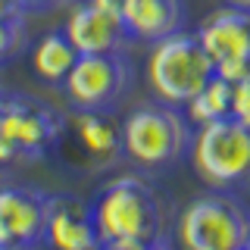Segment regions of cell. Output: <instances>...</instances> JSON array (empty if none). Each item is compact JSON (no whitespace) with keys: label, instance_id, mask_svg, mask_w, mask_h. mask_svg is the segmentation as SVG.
<instances>
[{"label":"cell","instance_id":"52a82bcc","mask_svg":"<svg viewBox=\"0 0 250 250\" xmlns=\"http://www.w3.org/2000/svg\"><path fill=\"white\" fill-rule=\"evenodd\" d=\"M131 62L125 53H84L62 82L66 100L75 113H109L131 88Z\"/></svg>","mask_w":250,"mask_h":250},{"label":"cell","instance_id":"2e32d148","mask_svg":"<svg viewBox=\"0 0 250 250\" xmlns=\"http://www.w3.org/2000/svg\"><path fill=\"white\" fill-rule=\"evenodd\" d=\"M25 41H28L25 13L13 16V19H0V66L19 57L25 50Z\"/></svg>","mask_w":250,"mask_h":250},{"label":"cell","instance_id":"ac0fdd59","mask_svg":"<svg viewBox=\"0 0 250 250\" xmlns=\"http://www.w3.org/2000/svg\"><path fill=\"white\" fill-rule=\"evenodd\" d=\"M100 250H169V241L163 234V238H150V241H119V244H106Z\"/></svg>","mask_w":250,"mask_h":250},{"label":"cell","instance_id":"30bf717a","mask_svg":"<svg viewBox=\"0 0 250 250\" xmlns=\"http://www.w3.org/2000/svg\"><path fill=\"white\" fill-rule=\"evenodd\" d=\"M44 244L50 250H100L91 203L75 194H50Z\"/></svg>","mask_w":250,"mask_h":250},{"label":"cell","instance_id":"7a4b0ae2","mask_svg":"<svg viewBox=\"0 0 250 250\" xmlns=\"http://www.w3.org/2000/svg\"><path fill=\"white\" fill-rule=\"evenodd\" d=\"M122 156L141 172H169L188 156L191 122L178 106L141 104L122 119Z\"/></svg>","mask_w":250,"mask_h":250},{"label":"cell","instance_id":"603a6c76","mask_svg":"<svg viewBox=\"0 0 250 250\" xmlns=\"http://www.w3.org/2000/svg\"><path fill=\"white\" fill-rule=\"evenodd\" d=\"M119 3H125V0H119Z\"/></svg>","mask_w":250,"mask_h":250},{"label":"cell","instance_id":"277c9868","mask_svg":"<svg viewBox=\"0 0 250 250\" xmlns=\"http://www.w3.org/2000/svg\"><path fill=\"white\" fill-rule=\"evenodd\" d=\"M247 238L250 207L231 191L194 197L175 222V241L182 250H244Z\"/></svg>","mask_w":250,"mask_h":250},{"label":"cell","instance_id":"7c38bea8","mask_svg":"<svg viewBox=\"0 0 250 250\" xmlns=\"http://www.w3.org/2000/svg\"><path fill=\"white\" fill-rule=\"evenodd\" d=\"M119 19L131 41L156 44L163 38L182 31L185 3L182 0H125L119 10Z\"/></svg>","mask_w":250,"mask_h":250},{"label":"cell","instance_id":"8992f818","mask_svg":"<svg viewBox=\"0 0 250 250\" xmlns=\"http://www.w3.org/2000/svg\"><path fill=\"white\" fill-rule=\"evenodd\" d=\"M216 75L213 60L191 31H175L153 44L147 57V84L160 104L182 109Z\"/></svg>","mask_w":250,"mask_h":250},{"label":"cell","instance_id":"44dd1931","mask_svg":"<svg viewBox=\"0 0 250 250\" xmlns=\"http://www.w3.org/2000/svg\"><path fill=\"white\" fill-rule=\"evenodd\" d=\"M229 6H238V10H247L250 13V0H225Z\"/></svg>","mask_w":250,"mask_h":250},{"label":"cell","instance_id":"5bb4252c","mask_svg":"<svg viewBox=\"0 0 250 250\" xmlns=\"http://www.w3.org/2000/svg\"><path fill=\"white\" fill-rule=\"evenodd\" d=\"M72 131L91 160L109 163L122 156V131L116 128L113 119H106V113H75Z\"/></svg>","mask_w":250,"mask_h":250},{"label":"cell","instance_id":"6da1fadb","mask_svg":"<svg viewBox=\"0 0 250 250\" xmlns=\"http://www.w3.org/2000/svg\"><path fill=\"white\" fill-rule=\"evenodd\" d=\"M100 247L119 241H150L166 234V213L153 185L138 172H122L100 185L91 203Z\"/></svg>","mask_w":250,"mask_h":250},{"label":"cell","instance_id":"4fadbf2b","mask_svg":"<svg viewBox=\"0 0 250 250\" xmlns=\"http://www.w3.org/2000/svg\"><path fill=\"white\" fill-rule=\"evenodd\" d=\"M78 53L75 47L69 44L66 31H47L35 41L31 47V72L41 78L44 84H62L66 82V75L72 72Z\"/></svg>","mask_w":250,"mask_h":250},{"label":"cell","instance_id":"3957f363","mask_svg":"<svg viewBox=\"0 0 250 250\" xmlns=\"http://www.w3.org/2000/svg\"><path fill=\"white\" fill-rule=\"evenodd\" d=\"M66 116L41 97L0 91V166L19 160H44L57 150Z\"/></svg>","mask_w":250,"mask_h":250},{"label":"cell","instance_id":"9a60e30c","mask_svg":"<svg viewBox=\"0 0 250 250\" xmlns=\"http://www.w3.org/2000/svg\"><path fill=\"white\" fill-rule=\"evenodd\" d=\"M185 116H188V122H191L194 128L231 116V82L213 75L207 84H203V91L194 94V97L185 104Z\"/></svg>","mask_w":250,"mask_h":250},{"label":"cell","instance_id":"7402d4cb","mask_svg":"<svg viewBox=\"0 0 250 250\" xmlns=\"http://www.w3.org/2000/svg\"><path fill=\"white\" fill-rule=\"evenodd\" d=\"M244 250H250V238H247V244H244Z\"/></svg>","mask_w":250,"mask_h":250},{"label":"cell","instance_id":"9c48e42d","mask_svg":"<svg viewBox=\"0 0 250 250\" xmlns=\"http://www.w3.org/2000/svg\"><path fill=\"white\" fill-rule=\"evenodd\" d=\"M50 194L28 185L0 188V250H35L44 244Z\"/></svg>","mask_w":250,"mask_h":250},{"label":"cell","instance_id":"d6986e66","mask_svg":"<svg viewBox=\"0 0 250 250\" xmlns=\"http://www.w3.org/2000/svg\"><path fill=\"white\" fill-rule=\"evenodd\" d=\"M25 6L19 0H0V19H13V16H22Z\"/></svg>","mask_w":250,"mask_h":250},{"label":"cell","instance_id":"5b68a950","mask_svg":"<svg viewBox=\"0 0 250 250\" xmlns=\"http://www.w3.org/2000/svg\"><path fill=\"white\" fill-rule=\"evenodd\" d=\"M188 156L194 175L213 191H238L250 185V128L231 116L194 128Z\"/></svg>","mask_w":250,"mask_h":250},{"label":"cell","instance_id":"8fae6325","mask_svg":"<svg viewBox=\"0 0 250 250\" xmlns=\"http://www.w3.org/2000/svg\"><path fill=\"white\" fill-rule=\"evenodd\" d=\"M62 31H66L69 44L75 47L78 57H84V53H125V47L131 44V38L125 35L119 16H109L104 10H97L88 0L72 6V13L66 16Z\"/></svg>","mask_w":250,"mask_h":250},{"label":"cell","instance_id":"ba28073f","mask_svg":"<svg viewBox=\"0 0 250 250\" xmlns=\"http://www.w3.org/2000/svg\"><path fill=\"white\" fill-rule=\"evenodd\" d=\"M203 44L207 57L213 60L216 75L225 82H244L250 78V13L238 6L213 10L194 31Z\"/></svg>","mask_w":250,"mask_h":250},{"label":"cell","instance_id":"e0dca14e","mask_svg":"<svg viewBox=\"0 0 250 250\" xmlns=\"http://www.w3.org/2000/svg\"><path fill=\"white\" fill-rule=\"evenodd\" d=\"M231 119L250 128V78L231 84Z\"/></svg>","mask_w":250,"mask_h":250},{"label":"cell","instance_id":"ffe728a7","mask_svg":"<svg viewBox=\"0 0 250 250\" xmlns=\"http://www.w3.org/2000/svg\"><path fill=\"white\" fill-rule=\"evenodd\" d=\"M25 10H44V6H53L57 0H19Z\"/></svg>","mask_w":250,"mask_h":250}]
</instances>
